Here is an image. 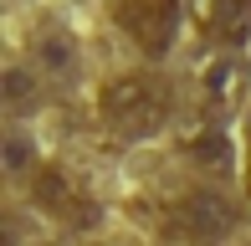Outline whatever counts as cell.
I'll return each instance as SVG.
<instances>
[{"mask_svg": "<svg viewBox=\"0 0 251 246\" xmlns=\"http://www.w3.org/2000/svg\"><path fill=\"white\" fill-rule=\"evenodd\" d=\"M169 82L154 72H118L102 82L98 93V113L108 123L113 133H123V139H144V133H154L159 123L169 118Z\"/></svg>", "mask_w": 251, "mask_h": 246, "instance_id": "cell-1", "label": "cell"}, {"mask_svg": "<svg viewBox=\"0 0 251 246\" xmlns=\"http://www.w3.org/2000/svg\"><path fill=\"white\" fill-rule=\"evenodd\" d=\"M231 231H236V205L215 190H185L164 205V236L175 241L210 246V241H226Z\"/></svg>", "mask_w": 251, "mask_h": 246, "instance_id": "cell-2", "label": "cell"}, {"mask_svg": "<svg viewBox=\"0 0 251 246\" xmlns=\"http://www.w3.org/2000/svg\"><path fill=\"white\" fill-rule=\"evenodd\" d=\"M113 21L144 57H164L179 31V0H113Z\"/></svg>", "mask_w": 251, "mask_h": 246, "instance_id": "cell-3", "label": "cell"}, {"mask_svg": "<svg viewBox=\"0 0 251 246\" xmlns=\"http://www.w3.org/2000/svg\"><path fill=\"white\" fill-rule=\"evenodd\" d=\"M31 200H36L41 216L62 221V226H77V231L98 221L93 195H87V190L77 185L72 174L62 170V164H36V174H31Z\"/></svg>", "mask_w": 251, "mask_h": 246, "instance_id": "cell-4", "label": "cell"}, {"mask_svg": "<svg viewBox=\"0 0 251 246\" xmlns=\"http://www.w3.org/2000/svg\"><path fill=\"white\" fill-rule=\"evenodd\" d=\"M246 87H251V72H246L241 57H215V62H205V72H200V98H205V108H215V113L241 108Z\"/></svg>", "mask_w": 251, "mask_h": 246, "instance_id": "cell-5", "label": "cell"}, {"mask_svg": "<svg viewBox=\"0 0 251 246\" xmlns=\"http://www.w3.org/2000/svg\"><path fill=\"white\" fill-rule=\"evenodd\" d=\"M185 149L195 154V159L205 164V170H215V174H226V170L236 164V149H231V139H226L221 128H210V123L190 133V139H185Z\"/></svg>", "mask_w": 251, "mask_h": 246, "instance_id": "cell-6", "label": "cell"}, {"mask_svg": "<svg viewBox=\"0 0 251 246\" xmlns=\"http://www.w3.org/2000/svg\"><path fill=\"white\" fill-rule=\"evenodd\" d=\"M215 41H221L226 51H241L251 41V0H231V10H226L221 31H215Z\"/></svg>", "mask_w": 251, "mask_h": 246, "instance_id": "cell-7", "label": "cell"}, {"mask_svg": "<svg viewBox=\"0 0 251 246\" xmlns=\"http://www.w3.org/2000/svg\"><path fill=\"white\" fill-rule=\"evenodd\" d=\"M36 62H41V72H67V67H72V41H67L62 31L41 36L36 41Z\"/></svg>", "mask_w": 251, "mask_h": 246, "instance_id": "cell-8", "label": "cell"}, {"mask_svg": "<svg viewBox=\"0 0 251 246\" xmlns=\"http://www.w3.org/2000/svg\"><path fill=\"white\" fill-rule=\"evenodd\" d=\"M0 98H5V108H26L31 98H36V82H31V72L10 67V72H5V82H0Z\"/></svg>", "mask_w": 251, "mask_h": 246, "instance_id": "cell-9", "label": "cell"}, {"mask_svg": "<svg viewBox=\"0 0 251 246\" xmlns=\"http://www.w3.org/2000/svg\"><path fill=\"white\" fill-rule=\"evenodd\" d=\"M226 10H231V0H190V16H195V26L200 31H221V21H226Z\"/></svg>", "mask_w": 251, "mask_h": 246, "instance_id": "cell-10", "label": "cell"}, {"mask_svg": "<svg viewBox=\"0 0 251 246\" xmlns=\"http://www.w3.org/2000/svg\"><path fill=\"white\" fill-rule=\"evenodd\" d=\"M26 164H31V144L21 133H10L5 139V170H26Z\"/></svg>", "mask_w": 251, "mask_h": 246, "instance_id": "cell-11", "label": "cell"}, {"mask_svg": "<svg viewBox=\"0 0 251 246\" xmlns=\"http://www.w3.org/2000/svg\"><path fill=\"white\" fill-rule=\"evenodd\" d=\"M246 200H251V174H246Z\"/></svg>", "mask_w": 251, "mask_h": 246, "instance_id": "cell-12", "label": "cell"}]
</instances>
